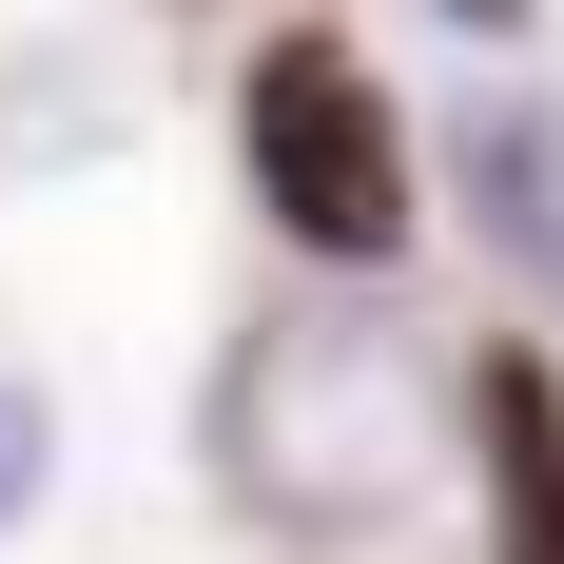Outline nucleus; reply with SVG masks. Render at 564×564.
I'll list each match as a JSON object with an SVG mask.
<instances>
[{
    "mask_svg": "<svg viewBox=\"0 0 564 564\" xmlns=\"http://www.w3.org/2000/svg\"><path fill=\"white\" fill-rule=\"evenodd\" d=\"M215 467L253 525H390L429 467H448V390L409 370L370 312H273V332H234L215 370Z\"/></svg>",
    "mask_w": 564,
    "mask_h": 564,
    "instance_id": "f257e3e1",
    "label": "nucleus"
},
{
    "mask_svg": "<svg viewBox=\"0 0 564 564\" xmlns=\"http://www.w3.org/2000/svg\"><path fill=\"white\" fill-rule=\"evenodd\" d=\"M234 117H253V195H273V234H312L332 273H390V253H409V137H390V98H370L350 40H273Z\"/></svg>",
    "mask_w": 564,
    "mask_h": 564,
    "instance_id": "f03ea898",
    "label": "nucleus"
},
{
    "mask_svg": "<svg viewBox=\"0 0 564 564\" xmlns=\"http://www.w3.org/2000/svg\"><path fill=\"white\" fill-rule=\"evenodd\" d=\"M487 507H507V564H564V390L545 370H487Z\"/></svg>",
    "mask_w": 564,
    "mask_h": 564,
    "instance_id": "7ed1b4c3",
    "label": "nucleus"
},
{
    "mask_svg": "<svg viewBox=\"0 0 564 564\" xmlns=\"http://www.w3.org/2000/svg\"><path fill=\"white\" fill-rule=\"evenodd\" d=\"M467 175H487V215H507V253L545 273V253H564V117H487V156H467Z\"/></svg>",
    "mask_w": 564,
    "mask_h": 564,
    "instance_id": "20e7f679",
    "label": "nucleus"
},
{
    "mask_svg": "<svg viewBox=\"0 0 564 564\" xmlns=\"http://www.w3.org/2000/svg\"><path fill=\"white\" fill-rule=\"evenodd\" d=\"M40 487H58V409L20 390V370H0V545L40 525Z\"/></svg>",
    "mask_w": 564,
    "mask_h": 564,
    "instance_id": "39448f33",
    "label": "nucleus"
},
{
    "mask_svg": "<svg viewBox=\"0 0 564 564\" xmlns=\"http://www.w3.org/2000/svg\"><path fill=\"white\" fill-rule=\"evenodd\" d=\"M448 20H487V40H507V20H525V0H448Z\"/></svg>",
    "mask_w": 564,
    "mask_h": 564,
    "instance_id": "423d86ee",
    "label": "nucleus"
}]
</instances>
